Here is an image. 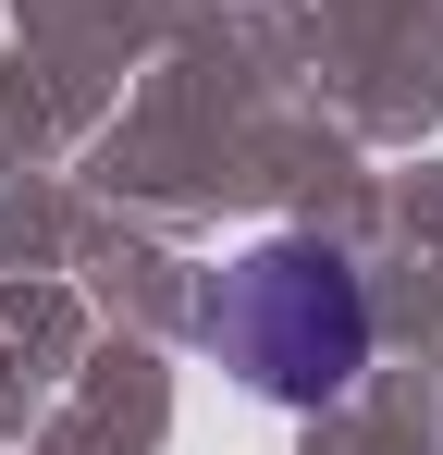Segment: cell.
Returning a JSON list of instances; mask_svg holds the SVG:
<instances>
[{"instance_id": "cell-1", "label": "cell", "mask_w": 443, "mask_h": 455, "mask_svg": "<svg viewBox=\"0 0 443 455\" xmlns=\"http://www.w3.org/2000/svg\"><path fill=\"white\" fill-rule=\"evenodd\" d=\"M197 332L222 345V370H246L271 406H333L369 370V283H358L345 246L284 234V246L234 259L197 296Z\"/></svg>"}]
</instances>
